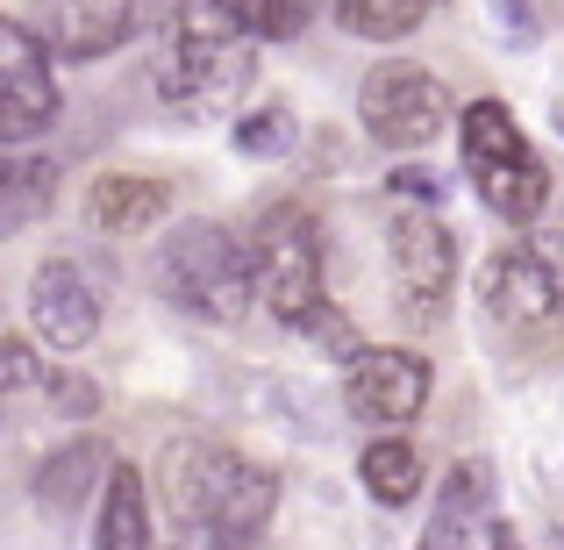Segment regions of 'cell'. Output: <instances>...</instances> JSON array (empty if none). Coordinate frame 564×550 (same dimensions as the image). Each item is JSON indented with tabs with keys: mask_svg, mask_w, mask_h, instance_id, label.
<instances>
[{
	"mask_svg": "<svg viewBox=\"0 0 564 550\" xmlns=\"http://www.w3.org/2000/svg\"><path fill=\"white\" fill-rule=\"evenodd\" d=\"M158 479H165L172 522H180L186 537L215 543V550L250 543L264 522H272V508H279L272 472L250 465V457H236V451H221V443H207V436L165 443V457H158Z\"/></svg>",
	"mask_w": 564,
	"mask_h": 550,
	"instance_id": "obj_1",
	"label": "cell"
},
{
	"mask_svg": "<svg viewBox=\"0 0 564 550\" xmlns=\"http://www.w3.org/2000/svg\"><path fill=\"white\" fill-rule=\"evenodd\" d=\"M158 293L172 308L200 322H243V308L258 301V279H250V244H236L221 222H180V229L158 244Z\"/></svg>",
	"mask_w": 564,
	"mask_h": 550,
	"instance_id": "obj_2",
	"label": "cell"
},
{
	"mask_svg": "<svg viewBox=\"0 0 564 550\" xmlns=\"http://www.w3.org/2000/svg\"><path fill=\"white\" fill-rule=\"evenodd\" d=\"M465 172L500 222H536L543 201H551V172H543V158L529 151V137L514 129V115L500 100L465 108Z\"/></svg>",
	"mask_w": 564,
	"mask_h": 550,
	"instance_id": "obj_3",
	"label": "cell"
},
{
	"mask_svg": "<svg viewBox=\"0 0 564 550\" xmlns=\"http://www.w3.org/2000/svg\"><path fill=\"white\" fill-rule=\"evenodd\" d=\"M250 279H258V301L272 308L286 330H315L322 322V236L301 207H272V215L250 229Z\"/></svg>",
	"mask_w": 564,
	"mask_h": 550,
	"instance_id": "obj_4",
	"label": "cell"
},
{
	"mask_svg": "<svg viewBox=\"0 0 564 550\" xmlns=\"http://www.w3.org/2000/svg\"><path fill=\"white\" fill-rule=\"evenodd\" d=\"M386 250H393V301L408 322H436L457 293V244L429 207H393L386 215Z\"/></svg>",
	"mask_w": 564,
	"mask_h": 550,
	"instance_id": "obj_5",
	"label": "cell"
},
{
	"mask_svg": "<svg viewBox=\"0 0 564 550\" xmlns=\"http://www.w3.org/2000/svg\"><path fill=\"white\" fill-rule=\"evenodd\" d=\"M358 122L372 129L386 151H422V143L451 122V94H443L436 72L408 65V57H386L358 86Z\"/></svg>",
	"mask_w": 564,
	"mask_h": 550,
	"instance_id": "obj_6",
	"label": "cell"
},
{
	"mask_svg": "<svg viewBox=\"0 0 564 550\" xmlns=\"http://www.w3.org/2000/svg\"><path fill=\"white\" fill-rule=\"evenodd\" d=\"M57 122L51 43L0 14V143H29Z\"/></svg>",
	"mask_w": 564,
	"mask_h": 550,
	"instance_id": "obj_7",
	"label": "cell"
},
{
	"mask_svg": "<svg viewBox=\"0 0 564 550\" xmlns=\"http://www.w3.org/2000/svg\"><path fill=\"white\" fill-rule=\"evenodd\" d=\"M258 79V51H250V36H180L165 51V65H158V86H165V100H221V94H243V86Z\"/></svg>",
	"mask_w": 564,
	"mask_h": 550,
	"instance_id": "obj_8",
	"label": "cell"
},
{
	"mask_svg": "<svg viewBox=\"0 0 564 550\" xmlns=\"http://www.w3.org/2000/svg\"><path fill=\"white\" fill-rule=\"evenodd\" d=\"M429 358H414V351H350V414H365V422H408V414H422L429 400Z\"/></svg>",
	"mask_w": 564,
	"mask_h": 550,
	"instance_id": "obj_9",
	"label": "cell"
},
{
	"mask_svg": "<svg viewBox=\"0 0 564 550\" xmlns=\"http://www.w3.org/2000/svg\"><path fill=\"white\" fill-rule=\"evenodd\" d=\"M479 308L494 322H551L564 308V293L536 244H508L479 265Z\"/></svg>",
	"mask_w": 564,
	"mask_h": 550,
	"instance_id": "obj_10",
	"label": "cell"
},
{
	"mask_svg": "<svg viewBox=\"0 0 564 550\" xmlns=\"http://www.w3.org/2000/svg\"><path fill=\"white\" fill-rule=\"evenodd\" d=\"M29 322H36L43 344L79 351V344H94V330H100V293L86 287V272L72 258H51L29 279Z\"/></svg>",
	"mask_w": 564,
	"mask_h": 550,
	"instance_id": "obj_11",
	"label": "cell"
},
{
	"mask_svg": "<svg viewBox=\"0 0 564 550\" xmlns=\"http://www.w3.org/2000/svg\"><path fill=\"white\" fill-rule=\"evenodd\" d=\"M36 29L65 57H108L137 29V0H36Z\"/></svg>",
	"mask_w": 564,
	"mask_h": 550,
	"instance_id": "obj_12",
	"label": "cell"
},
{
	"mask_svg": "<svg viewBox=\"0 0 564 550\" xmlns=\"http://www.w3.org/2000/svg\"><path fill=\"white\" fill-rule=\"evenodd\" d=\"M165 207H172V186L143 180V172H100V180L86 186V222H94L100 236H137V229H151Z\"/></svg>",
	"mask_w": 564,
	"mask_h": 550,
	"instance_id": "obj_13",
	"label": "cell"
},
{
	"mask_svg": "<svg viewBox=\"0 0 564 550\" xmlns=\"http://www.w3.org/2000/svg\"><path fill=\"white\" fill-rule=\"evenodd\" d=\"M486 494H494V472L471 457V465H451V479H443L436 494V515H429L422 543L414 550H471V537H479L486 522Z\"/></svg>",
	"mask_w": 564,
	"mask_h": 550,
	"instance_id": "obj_14",
	"label": "cell"
},
{
	"mask_svg": "<svg viewBox=\"0 0 564 550\" xmlns=\"http://www.w3.org/2000/svg\"><path fill=\"white\" fill-rule=\"evenodd\" d=\"M57 201V165L51 158L0 151V236H22L29 222H43Z\"/></svg>",
	"mask_w": 564,
	"mask_h": 550,
	"instance_id": "obj_15",
	"label": "cell"
},
{
	"mask_svg": "<svg viewBox=\"0 0 564 550\" xmlns=\"http://www.w3.org/2000/svg\"><path fill=\"white\" fill-rule=\"evenodd\" d=\"M108 472H115V457H108V443H94V436H79L72 451H57L51 465L36 472V500H43V515H72L100 479H108Z\"/></svg>",
	"mask_w": 564,
	"mask_h": 550,
	"instance_id": "obj_16",
	"label": "cell"
},
{
	"mask_svg": "<svg viewBox=\"0 0 564 550\" xmlns=\"http://www.w3.org/2000/svg\"><path fill=\"white\" fill-rule=\"evenodd\" d=\"M94 550H151V500H143V479L129 465H115L108 486H100Z\"/></svg>",
	"mask_w": 564,
	"mask_h": 550,
	"instance_id": "obj_17",
	"label": "cell"
},
{
	"mask_svg": "<svg viewBox=\"0 0 564 550\" xmlns=\"http://www.w3.org/2000/svg\"><path fill=\"white\" fill-rule=\"evenodd\" d=\"M365 494L379 500V508H408L414 494H422V457H414V443H372V451H365Z\"/></svg>",
	"mask_w": 564,
	"mask_h": 550,
	"instance_id": "obj_18",
	"label": "cell"
},
{
	"mask_svg": "<svg viewBox=\"0 0 564 550\" xmlns=\"http://www.w3.org/2000/svg\"><path fill=\"white\" fill-rule=\"evenodd\" d=\"M215 14L236 29V36H293L307 22V0H215Z\"/></svg>",
	"mask_w": 564,
	"mask_h": 550,
	"instance_id": "obj_19",
	"label": "cell"
},
{
	"mask_svg": "<svg viewBox=\"0 0 564 550\" xmlns=\"http://www.w3.org/2000/svg\"><path fill=\"white\" fill-rule=\"evenodd\" d=\"M336 14H344L350 36H408L414 22L429 14V0H336Z\"/></svg>",
	"mask_w": 564,
	"mask_h": 550,
	"instance_id": "obj_20",
	"label": "cell"
},
{
	"mask_svg": "<svg viewBox=\"0 0 564 550\" xmlns=\"http://www.w3.org/2000/svg\"><path fill=\"white\" fill-rule=\"evenodd\" d=\"M236 151H250V158H279V151H293V115H286V108H258V115H243V122H236Z\"/></svg>",
	"mask_w": 564,
	"mask_h": 550,
	"instance_id": "obj_21",
	"label": "cell"
},
{
	"mask_svg": "<svg viewBox=\"0 0 564 550\" xmlns=\"http://www.w3.org/2000/svg\"><path fill=\"white\" fill-rule=\"evenodd\" d=\"M36 379V351L29 344H0V393H22Z\"/></svg>",
	"mask_w": 564,
	"mask_h": 550,
	"instance_id": "obj_22",
	"label": "cell"
},
{
	"mask_svg": "<svg viewBox=\"0 0 564 550\" xmlns=\"http://www.w3.org/2000/svg\"><path fill=\"white\" fill-rule=\"evenodd\" d=\"M486 8H494V22L508 29V43H536V14H529L522 0H486Z\"/></svg>",
	"mask_w": 564,
	"mask_h": 550,
	"instance_id": "obj_23",
	"label": "cell"
},
{
	"mask_svg": "<svg viewBox=\"0 0 564 550\" xmlns=\"http://www.w3.org/2000/svg\"><path fill=\"white\" fill-rule=\"evenodd\" d=\"M393 193H400V201H408V193H414V201H429V193H436V180H429V172H408V165H400V172H393Z\"/></svg>",
	"mask_w": 564,
	"mask_h": 550,
	"instance_id": "obj_24",
	"label": "cell"
},
{
	"mask_svg": "<svg viewBox=\"0 0 564 550\" xmlns=\"http://www.w3.org/2000/svg\"><path fill=\"white\" fill-rule=\"evenodd\" d=\"M536 250H543V265H551V279H557V293H564V229H551Z\"/></svg>",
	"mask_w": 564,
	"mask_h": 550,
	"instance_id": "obj_25",
	"label": "cell"
},
{
	"mask_svg": "<svg viewBox=\"0 0 564 550\" xmlns=\"http://www.w3.org/2000/svg\"><path fill=\"white\" fill-rule=\"evenodd\" d=\"M51 393H57V408H79V414H86V408H94V386H65V379H57V386H51Z\"/></svg>",
	"mask_w": 564,
	"mask_h": 550,
	"instance_id": "obj_26",
	"label": "cell"
}]
</instances>
